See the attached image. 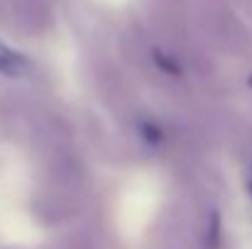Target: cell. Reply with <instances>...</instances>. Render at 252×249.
<instances>
[]
</instances>
